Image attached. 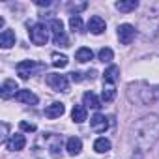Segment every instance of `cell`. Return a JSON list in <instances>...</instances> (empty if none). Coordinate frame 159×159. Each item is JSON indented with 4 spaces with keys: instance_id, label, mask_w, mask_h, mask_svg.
<instances>
[{
    "instance_id": "obj_19",
    "label": "cell",
    "mask_w": 159,
    "mask_h": 159,
    "mask_svg": "<svg viewBox=\"0 0 159 159\" xmlns=\"http://www.w3.org/2000/svg\"><path fill=\"white\" fill-rule=\"evenodd\" d=\"M71 118H73V122H77V124H83V122L86 120V107H84V105H75L73 111H71Z\"/></svg>"
},
{
    "instance_id": "obj_6",
    "label": "cell",
    "mask_w": 159,
    "mask_h": 159,
    "mask_svg": "<svg viewBox=\"0 0 159 159\" xmlns=\"http://www.w3.org/2000/svg\"><path fill=\"white\" fill-rule=\"evenodd\" d=\"M135 26H131V25H120L118 26V39H120V43L122 45H129L133 39H135Z\"/></svg>"
},
{
    "instance_id": "obj_25",
    "label": "cell",
    "mask_w": 159,
    "mask_h": 159,
    "mask_svg": "<svg viewBox=\"0 0 159 159\" xmlns=\"http://www.w3.org/2000/svg\"><path fill=\"white\" fill-rule=\"evenodd\" d=\"M69 26H71L73 32H83V19L79 17V15H73L69 19Z\"/></svg>"
},
{
    "instance_id": "obj_18",
    "label": "cell",
    "mask_w": 159,
    "mask_h": 159,
    "mask_svg": "<svg viewBox=\"0 0 159 159\" xmlns=\"http://www.w3.org/2000/svg\"><path fill=\"white\" fill-rule=\"evenodd\" d=\"M101 98L105 103H111L114 98H116V86L111 84V83H103V92H101Z\"/></svg>"
},
{
    "instance_id": "obj_24",
    "label": "cell",
    "mask_w": 159,
    "mask_h": 159,
    "mask_svg": "<svg viewBox=\"0 0 159 159\" xmlns=\"http://www.w3.org/2000/svg\"><path fill=\"white\" fill-rule=\"evenodd\" d=\"M98 58H99L103 64H109V62H112V58H114V52H112V49H109V47H103V49L98 52Z\"/></svg>"
},
{
    "instance_id": "obj_7",
    "label": "cell",
    "mask_w": 159,
    "mask_h": 159,
    "mask_svg": "<svg viewBox=\"0 0 159 159\" xmlns=\"http://www.w3.org/2000/svg\"><path fill=\"white\" fill-rule=\"evenodd\" d=\"M139 94H140V101L144 105H150L159 99V86H142V90H139Z\"/></svg>"
},
{
    "instance_id": "obj_5",
    "label": "cell",
    "mask_w": 159,
    "mask_h": 159,
    "mask_svg": "<svg viewBox=\"0 0 159 159\" xmlns=\"http://www.w3.org/2000/svg\"><path fill=\"white\" fill-rule=\"evenodd\" d=\"M36 69H39V66H36L34 60H23V62L17 64V73H19V77L23 81H26L28 77H32Z\"/></svg>"
},
{
    "instance_id": "obj_22",
    "label": "cell",
    "mask_w": 159,
    "mask_h": 159,
    "mask_svg": "<svg viewBox=\"0 0 159 159\" xmlns=\"http://www.w3.org/2000/svg\"><path fill=\"white\" fill-rule=\"evenodd\" d=\"M94 150H96L98 153H107V152L111 150V140L105 139V137H99V139L94 142Z\"/></svg>"
},
{
    "instance_id": "obj_20",
    "label": "cell",
    "mask_w": 159,
    "mask_h": 159,
    "mask_svg": "<svg viewBox=\"0 0 159 159\" xmlns=\"http://www.w3.org/2000/svg\"><path fill=\"white\" fill-rule=\"evenodd\" d=\"M92 58H94V52H92V49H88V47H81V49L75 52V60H77V62H81V64L90 62Z\"/></svg>"
},
{
    "instance_id": "obj_29",
    "label": "cell",
    "mask_w": 159,
    "mask_h": 159,
    "mask_svg": "<svg viewBox=\"0 0 159 159\" xmlns=\"http://www.w3.org/2000/svg\"><path fill=\"white\" fill-rule=\"evenodd\" d=\"M83 79H84L83 73H79V71H73V73H71V81H73V83H81Z\"/></svg>"
},
{
    "instance_id": "obj_21",
    "label": "cell",
    "mask_w": 159,
    "mask_h": 159,
    "mask_svg": "<svg viewBox=\"0 0 159 159\" xmlns=\"http://www.w3.org/2000/svg\"><path fill=\"white\" fill-rule=\"evenodd\" d=\"M83 101H84V107H92V109H99L101 107V101L98 99V96L94 92H86L83 96Z\"/></svg>"
},
{
    "instance_id": "obj_27",
    "label": "cell",
    "mask_w": 159,
    "mask_h": 159,
    "mask_svg": "<svg viewBox=\"0 0 159 159\" xmlns=\"http://www.w3.org/2000/svg\"><path fill=\"white\" fill-rule=\"evenodd\" d=\"M58 148H62V139L60 137H54V140L49 144V150H51V153L56 157L58 155Z\"/></svg>"
},
{
    "instance_id": "obj_3",
    "label": "cell",
    "mask_w": 159,
    "mask_h": 159,
    "mask_svg": "<svg viewBox=\"0 0 159 159\" xmlns=\"http://www.w3.org/2000/svg\"><path fill=\"white\" fill-rule=\"evenodd\" d=\"M28 34H30V41H32L34 45H45V43L49 41V28H47L43 23L34 25V26L28 30Z\"/></svg>"
},
{
    "instance_id": "obj_13",
    "label": "cell",
    "mask_w": 159,
    "mask_h": 159,
    "mask_svg": "<svg viewBox=\"0 0 159 159\" xmlns=\"http://www.w3.org/2000/svg\"><path fill=\"white\" fill-rule=\"evenodd\" d=\"M15 99L21 101V103H26V105H38V96L32 94L30 90H19Z\"/></svg>"
},
{
    "instance_id": "obj_30",
    "label": "cell",
    "mask_w": 159,
    "mask_h": 159,
    "mask_svg": "<svg viewBox=\"0 0 159 159\" xmlns=\"http://www.w3.org/2000/svg\"><path fill=\"white\" fill-rule=\"evenodd\" d=\"M36 6H39V8H47V6H51V0H36Z\"/></svg>"
},
{
    "instance_id": "obj_26",
    "label": "cell",
    "mask_w": 159,
    "mask_h": 159,
    "mask_svg": "<svg viewBox=\"0 0 159 159\" xmlns=\"http://www.w3.org/2000/svg\"><path fill=\"white\" fill-rule=\"evenodd\" d=\"M52 66L54 67H66L67 66V56H64V54H52Z\"/></svg>"
},
{
    "instance_id": "obj_8",
    "label": "cell",
    "mask_w": 159,
    "mask_h": 159,
    "mask_svg": "<svg viewBox=\"0 0 159 159\" xmlns=\"http://www.w3.org/2000/svg\"><path fill=\"white\" fill-rule=\"evenodd\" d=\"M90 127H92V131H96V133H105L107 129H109V118L105 116V114H94L92 118H90Z\"/></svg>"
},
{
    "instance_id": "obj_16",
    "label": "cell",
    "mask_w": 159,
    "mask_h": 159,
    "mask_svg": "<svg viewBox=\"0 0 159 159\" xmlns=\"http://www.w3.org/2000/svg\"><path fill=\"white\" fill-rule=\"evenodd\" d=\"M15 45V32L13 30H4L0 34V47L2 49H10Z\"/></svg>"
},
{
    "instance_id": "obj_9",
    "label": "cell",
    "mask_w": 159,
    "mask_h": 159,
    "mask_svg": "<svg viewBox=\"0 0 159 159\" xmlns=\"http://www.w3.org/2000/svg\"><path fill=\"white\" fill-rule=\"evenodd\" d=\"M17 92H19V86H17V83L13 81V79H6V81L2 83V88H0L2 99H10V98L17 96Z\"/></svg>"
},
{
    "instance_id": "obj_12",
    "label": "cell",
    "mask_w": 159,
    "mask_h": 159,
    "mask_svg": "<svg viewBox=\"0 0 159 159\" xmlns=\"http://www.w3.org/2000/svg\"><path fill=\"white\" fill-rule=\"evenodd\" d=\"M66 150H67L69 155H79V153H81V150H83V140L79 139V137H71V139H67V142H66Z\"/></svg>"
},
{
    "instance_id": "obj_14",
    "label": "cell",
    "mask_w": 159,
    "mask_h": 159,
    "mask_svg": "<svg viewBox=\"0 0 159 159\" xmlns=\"http://www.w3.org/2000/svg\"><path fill=\"white\" fill-rule=\"evenodd\" d=\"M64 112H66V107H64V103H52V105H49V107L45 109V116H47V118H51V120H54V118H60Z\"/></svg>"
},
{
    "instance_id": "obj_17",
    "label": "cell",
    "mask_w": 159,
    "mask_h": 159,
    "mask_svg": "<svg viewBox=\"0 0 159 159\" xmlns=\"http://www.w3.org/2000/svg\"><path fill=\"white\" fill-rule=\"evenodd\" d=\"M118 75H120V67L118 66H109L107 69H105V73H103V83H111V84H114L116 83V79H118Z\"/></svg>"
},
{
    "instance_id": "obj_28",
    "label": "cell",
    "mask_w": 159,
    "mask_h": 159,
    "mask_svg": "<svg viewBox=\"0 0 159 159\" xmlns=\"http://www.w3.org/2000/svg\"><path fill=\"white\" fill-rule=\"evenodd\" d=\"M19 127H21L23 131H28V133H34V131H36V125H34V124H28V122H21Z\"/></svg>"
},
{
    "instance_id": "obj_11",
    "label": "cell",
    "mask_w": 159,
    "mask_h": 159,
    "mask_svg": "<svg viewBox=\"0 0 159 159\" xmlns=\"http://www.w3.org/2000/svg\"><path fill=\"white\" fill-rule=\"evenodd\" d=\"M25 144H26V139H25V135H21V133H17V135H11V139L8 140V150H11V152H19V150H23L25 148Z\"/></svg>"
},
{
    "instance_id": "obj_4",
    "label": "cell",
    "mask_w": 159,
    "mask_h": 159,
    "mask_svg": "<svg viewBox=\"0 0 159 159\" xmlns=\"http://www.w3.org/2000/svg\"><path fill=\"white\" fill-rule=\"evenodd\" d=\"M47 84H49L54 92H67V90H69V81H67L66 75H58V73L47 75Z\"/></svg>"
},
{
    "instance_id": "obj_15",
    "label": "cell",
    "mask_w": 159,
    "mask_h": 159,
    "mask_svg": "<svg viewBox=\"0 0 159 159\" xmlns=\"http://www.w3.org/2000/svg\"><path fill=\"white\" fill-rule=\"evenodd\" d=\"M114 8L120 13H129V11H135L139 8V2H137V0H120V2L114 4Z\"/></svg>"
},
{
    "instance_id": "obj_1",
    "label": "cell",
    "mask_w": 159,
    "mask_h": 159,
    "mask_svg": "<svg viewBox=\"0 0 159 159\" xmlns=\"http://www.w3.org/2000/svg\"><path fill=\"white\" fill-rule=\"evenodd\" d=\"M133 139L140 150H150L159 140V116L157 114L142 116L133 125Z\"/></svg>"
},
{
    "instance_id": "obj_2",
    "label": "cell",
    "mask_w": 159,
    "mask_h": 159,
    "mask_svg": "<svg viewBox=\"0 0 159 159\" xmlns=\"http://www.w3.org/2000/svg\"><path fill=\"white\" fill-rule=\"evenodd\" d=\"M51 30H52V41H54V45H58V47H69V39L66 36L64 23L60 19H52L51 21Z\"/></svg>"
},
{
    "instance_id": "obj_23",
    "label": "cell",
    "mask_w": 159,
    "mask_h": 159,
    "mask_svg": "<svg viewBox=\"0 0 159 159\" xmlns=\"http://www.w3.org/2000/svg\"><path fill=\"white\" fill-rule=\"evenodd\" d=\"M86 8H88L86 2H69L67 4V11H71L73 15H79L81 11H84Z\"/></svg>"
},
{
    "instance_id": "obj_10",
    "label": "cell",
    "mask_w": 159,
    "mask_h": 159,
    "mask_svg": "<svg viewBox=\"0 0 159 159\" xmlns=\"http://www.w3.org/2000/svg\"><path fill=\"white\" fill-rule=\"evenodd\" d=\"M105 28H107V25H105V19L103 17H99V15H94V17H90V21H88V30L92 32V34H103L105 32Z\"/></svg>"
}]
</instances>
